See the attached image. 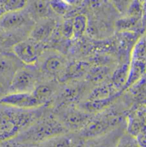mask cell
I'll return each mask as SVG.
<instances>
[{
    "label": "cell",
    "mask_w": 146,
    "mask_h": 147,
    "mask_svg": "<svg viewBox=\"0 0 146 147\" xmlns=\"http://www.w3.org/2000/svg\"><path fill=\"white\" fill-rule=\"evenodd\" d=\"M39 114L34 110L7 109L0 110V141L10 140L22 129L36 121Z\"/></svg>",
    "instance_id": "6da1fadb"
},
{
    "label": "cell",
    "mask_w": 146,
    "mask_h": 147,
    "mask_svg": "<svg viewBox=\"0 0 146 147\" xmlns=\"http://www.w3.org/2000/svg\"><path fill=\"white\" fill-rule=\"evenodd\" d=\"M66 132V127L62 122L54 117H45L38 119L30 125L21 134L22 143L37 144L44 143L56 137L63 135Z\"/></svg>",
    "instance_id": "7a4b0ae2"
},
{
    "label": "cell",
    "mask_w": 146,
    "mask_h": 147,
    "mask_svg": "<svg viewBox=\"0 0 146 147\" xmlns=\"http://www.w3.org/2000/svg\"><path fill=\"white\" fill-rule=\"evenodd\" d=\"M13 52L23 63L32 65L36 63L41 55L42 45L32 39L23 40L13 46Z\"/></svg>",
    "instance_id": "3957f363"
},
{
    "label": "cell",
    "mask_w": 146,
    "mask_h": 147,
    "mask_svg": "<svg viewBox=\"0 0 146 147\" xmlns=\"http://www.w3.org/2000/svg\"><path fill=\"white\" fill-rule=\"evenodd\" d=\"M0 104L18 110H34L43 105L32 92L9 93L0 99Z\"/></svg>",
    "instance_id": "277c9868"
},
{
    "label": "cell",
    "mask_w": 146,
    "mask_h": 147,
    "mask_svg": "<svg viewBox=\"0 0 146 147\" xmlns=\"http://www.w3.org/2000/svg\"><path fill=\"white\" fill-rule=\"evenodd\" d=\"M36 78L32 72L26 69H18L9 83V92L10 93L32 92L36 86Z\"/></svg>",
    "instance_id": "5b68a950"
},
{
    "label": "cell",
    "mask_w": 146,
    "mask_h": 147,
    "mask_svg": "<svg viewBox=\"0 0 146 147\" xmlns=\"http://www.w3.org/2000/svg\"><path fill=\"white\" fill-rule=\"evenodd\" d=\"M29 16L27 15V13H22V10L6 13L0 19V26L3 29L7 31L15 30L27 24Z\"/></svg>",
    "instance_id": "8992f818"
},
{
    "label": "cell",
    "mask_w": 146,
    "mask_h": 147,
    "mask_svg": "<svg viewBox=\"0 0 146 147\" xmlns=\"http://www.w3.org/2000/svg\"><path fill=\"white\" fill-rule=\"evenodd\" d=\"M56 27L54 19L40 20L30 33V39L41 43L51 35Z\"/></svg>",
    "instance_id": "52a82bcc"
},
{
    "label": "cell",
    "mask_w": 146,
    "mask_h": 147,
    "mask_svg": "<svg viewBox=\"0 0 146 147\" xmlns=\"http://www.w3.org/2000/svg\"><path fill=\"white\" fill-rule=\"evenodd\" d=\"M91 121L89 115L81 112H70L67 115L63 126L71 129H79L84 128Z\"/></svg>",
    "instance_id": "ba28073f"
},
{
    "label": "cell",
    "mask_w": 146,
    "mask_h": 147,
    "mask_svg": "<svg viewBox=\"0 0 146 147\" xmlns=\"http://www.w3.org/2000/svg\"><path fill=\"white\" fill-rule=\"evenodd\" d=\"M145 111L144 107L139 108L133 115H132L127 127V132L130 135L136 137L142 129L145 128Z\"/></svg>",
    "instance_id": "9c48e42d"
},
{
    "label": "cell",
    "mask_w": 146,
    "mask_h": 147,
    "mask_svg": "<svg viewBox=\"0 0 146 147\" xmlns=\"http://www.w3.org/2000/svg\"><path fill=\"white\" fill-rule=\"evenodd\" d=\"M129 66L124 64L119 67L112 75V87L114 90H120L126 88L128 79Z\"/></svg>",
    "instance_id": "30bf717a"
},
{
    "label": "cell",
    "mask_w": 146,
    "mask_h": 147,
    "mask_svg": "<svg viewBox=\"0 0 146 147\" xmlns=\"http://www.w3.org/2000/svg\"><path fill=\"white\" fill-rule=\"evenodd\" d=\"M65 66L64 60L59 57H50L45 60L42 65V69L44 72L49 74H56L60 73Z\"/></svg>",
    "instance_id": "8fae6325"
},
{
    "label": "cell",
    "mask_w": 146,
    "mask_h": 147,
    "mask_svg": "<svg viewBox=\"0 0 146 147\" xmlns=\"http://www.w3.org/2000/svg\"><path fill=\"white\" fill-rule=\"evenodd\" d=\"M17 69H15V65L14 61L9 58L8 56L0 55V78L3 80L13 77Z\"/></svg>",
    "instance_id": "7c38bea8"
},
{
    "label": "cell",
    "mask_w": 146,
    "mask_h": 147,
    "mask_svg": "<svg viewBox=\"0 0 146 147\" xmlns=\"http://www.w3.org/2000/svg\"><path fill=\"white\" fill-rule=\"evenodd\" d=\"M111 88L107 85H102L96 87L90 95V101L95 102H110L112 95Z\"/></svg>",
    "instance_id": "4fadbf2b"
},
{
    "label": "cell",
    "mask_w": 146,
    "mask_h": 147,
    "mask_svg": "<svg viewBox=\"0 0 146 147\" xmlns=\"http://www.w3.org/2000/svg\"><path fill=\"white\" fill-rule=\"evenodd\" d=\"M98 140L91 141L86 147H117L119 140L116 135L111 134H105L102 136L97 137Z\"/></svg>",
    "instance_id": "5bb4252c"
},
{
    "label": "cell",
    "mask_w": 146,
    "mask_h": 147,
    "mask_svg": "<svg viewBox=\"0 0 146 147\" xmlns=\"http://www.w3.org/2000/svg\"><path fill=\"white\" fill-rule=\"evenodd\" d=\"M50 3L46 1H34L32 2L31 11L32 16L37 19L44 20L46 19L50 11Z\"/></svg>",
    "instance_id": "9a60e30c"
},
{
    "label": "cell",
    "mask_w": 146,
    "mask_h": 147,
    "mask_svg": "<svg viewBox=\"0 0 146 147\" xmlns=\"http://www.w3.org/2000/svg\"><path fill=\"white\" fill-rule=\"evenodd\" d=\"M87 19L85 15H77L73 18V37L80 38L86 30Z\"/></svg>",
    "instance_id": "2e32d148"
},
{
    "label": "cell",
    "mask_w": 146,
    "mask_h": 147,
    "mask_svg": "<svg viewBox=\"0 0 146 147\" xmlns=\"http://www.w3.org/2000/svg\"><path fill=\"white\" fill-rule=\"evenodd\" d=\"M32 93L42 105H44L52 95L53 89L47 84H42L36 86Z\"/></svg>",
    "instance_id": "e0dca14e"
},
{
    "label": "cell",
    "mask_w": 146,
    "mask_h": 147,
    "mask_svg": "<svg viewBox=\"0 0 146 147\" xmlns=\"http://www.w3.org/2000/svg\"><path fill=\"white\" fill-rule=\"evenodd\" d=\"M1 5L3 6L5 13L17 12L22 10L27 5V1L21 0H9V1H0Z\"/></svg>",
    "instance_id": "ac0fdd59"
},
{
    "label": "cell",
    "mask_w": 146,
    "mask_h": 147,
    "mask_svg": "<svg viewBox=\"0 0 146 147\" xmlns=\"http://www.w3.org/2000/svg\"><path fill=\"white\" fill-rule=\"evenodd\" d=\"M49 3L50 9H52V11L60 16L65 15L70 8V5L68 1H50Z\"/></svg>",
    "instance_id": "d6986e66"
},
{
    "label": "cell",
    "mask_w": 146,
    "mask_h": 147,
    "mask_svg": "<svg viewBox=\"0 0 146 147\" xmlns=\"http://www.w3.org/2000/svg\"><path fill=\"white\" fill-rule=\"evenodd\" d=\"M63 34L67 38H73V19H68L63 26Z\"/></svg>",
    "instance_id": "ffe728a7"
},
{
    "label": "cell",
    "mask_w": 146,
    "mask_h": 147,
    "mask_svg": "<svg viewBox=\"0 0 146 147\" xmlns=\"http://www.w3.org/2000/svg\"><path fill=\"white\" fill-rule=\"evenodd\" d=\"M135 138H136V141H137V144H138L139 147H145V128L142 129Z\"/></svg>",
    "instance_id": "44dd1931"
},
{
    "label": "cell",
    "mask_w": 146,
    "mask_h": 147,
    "mask_svg": "<svg viewBox=\"0 0 146 147\" xmlns=\"http://www.w3.org/2000/svg\"><path fill=\"white\" fill-rule=\"evenodd\" d=\"M4 147H32L29 145L22 142H9L5 145Z\"/></svg>",
    "instance_id": "7402d4cb"
},
{
    "label": "cell",
    "mask_w": 146,
    "mask_h": 147,
    "mask_svg": "<svg viewBox=\"0 0 146 147\" xmlns=\"http://www.w3.org/2000/svg\"><path fill=\"white\" fill-rule=\"evenodd\" d=\"M6 13H5V11H4V9H3V6L1 5V3H0V19L5 15Z\"/></svg>",
    "instance_id": "603a6c76"
},
{
    "label": "cell",
    "mask_w": 146,
    "mask_h": 147,
    "mask_svg": "<svg viewBox=\"0 0 146 147\" xmlns=\"http://www.w3.org/2000/svg\"><path fill=\"white\" fill-rule=\"evenodd\" d=\"M76 147H84V146H76Z\"/></svg>",
    "instance_id": "cb8c5ba5"
}]
</instances>
